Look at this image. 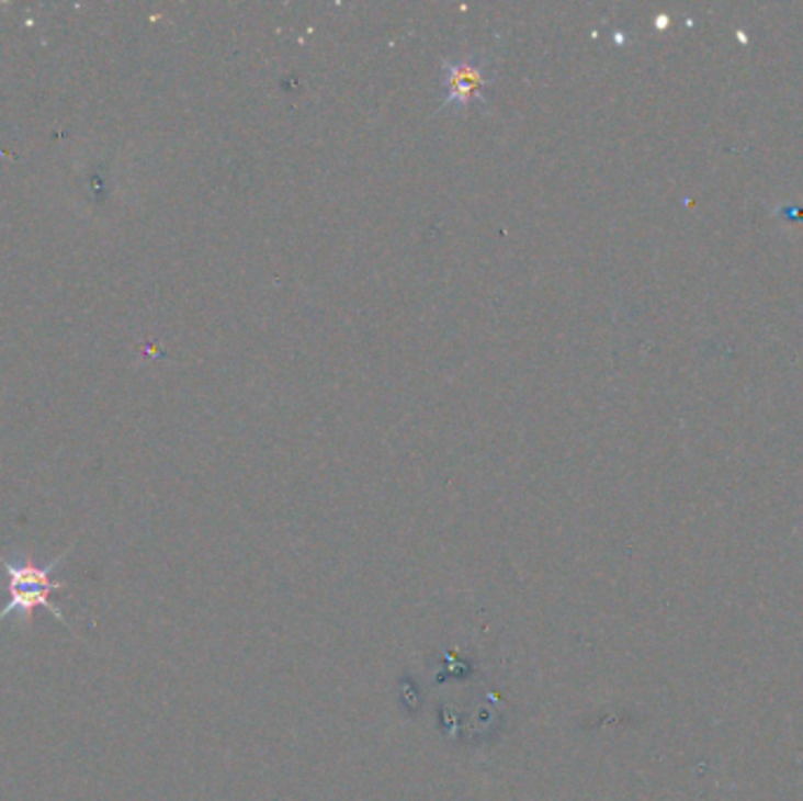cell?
I'll return each mask as SVG.
<instances>
[{
  "mask_svg": "<svg viewBox=\"0 0 803 801\" xmlns=\"http://www.w3.org/2000/svg\"><path fill=\"white\" fill-rule=\"evenodd\" d=\"M64 557H66V553L53 562H47L45 566H41L31 560H8L0 555V564H3V569L10 580V602L3 611H0V621H5L8 616H16L22 623H31L33 611L43 607L53 613L59 623L69 628V623L64 621V613L59 611V607L53 605V599H49V595H53L55 590L66 588L64 580H57L53 576L57 566L64 562Z\"/></svg>",
  "mask_w": 803,
  "mask_h": 801,
  "instance_id": "6da1fadb",
  "label": "cell"
},
{
  "mask_svg": "<svg viewBox=\"0 0 803 801\" xmlns=\"http://www.w3.org/2000/svg\"><path fill=\"white\" fill-rule=\"evenodd\" d=\"M494 61L484 55H461L442 61V104L438 113L489 109L487 88L494 78Z\"/></svg>",
  "mask_w": 803,
  "mask_h": 801,
  "instance_id": "7a4b0ae2",
  "label": "cell"
}]
</instances>
